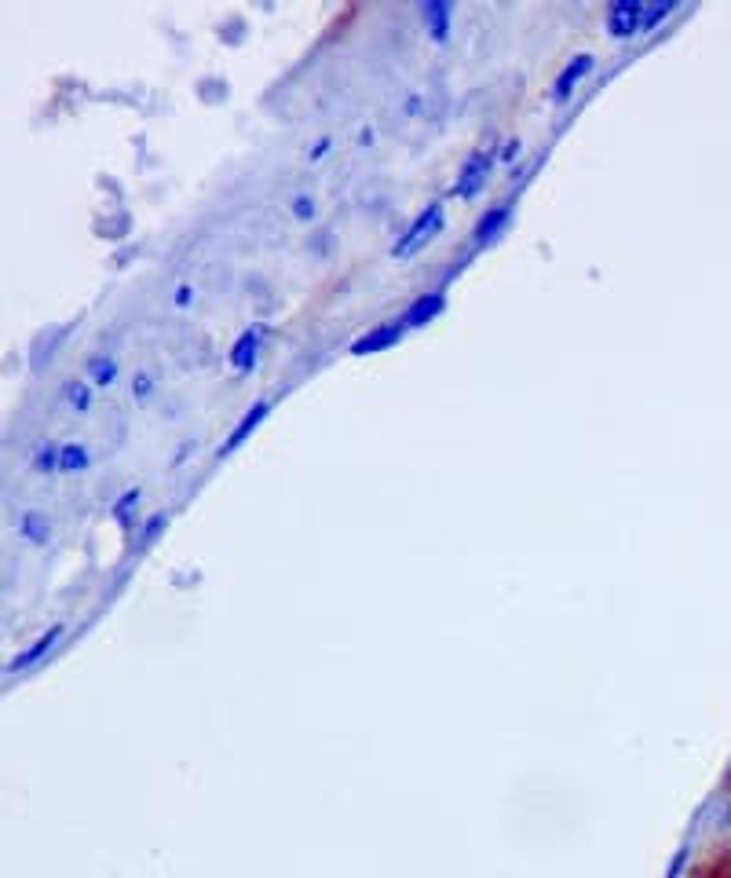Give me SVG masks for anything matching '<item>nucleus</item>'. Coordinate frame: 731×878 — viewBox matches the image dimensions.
<instances>
[{"label":"nucleus","mask_w":731,"mask_h":878,"mask_svg":"<svg viewBox=\"0 0 731 878\" xmlns=\"http://www.w3.org/2000/svg\"><path fill=\"white\" fill-rule=\"evenodd\" d=\"M333 143H337V136H329V132H326V136H318V140H311V143H308V150H304V158H308V161L326 158L329 150H333Z\"/></svg>","instance_id":"obj_18"},{"label":"nucleus","mask_w":731,"mask_h":878,"mask_svg":"<svg viewBox=\"0 0 731 878\" xmlns=\"http://www.w3.org/2000/svg\"><path fill=\"white\" fill-rule=\"evenodd\" d=\"M494 165V147H479L472 150L465 161H461V169L454 176V194L457 198H472V194L487 183V172Z\"/></svg>","instance_id":"obj_3"},{"label":"nucleus","mask_w":731,"mask_h":878,"mask_svg":"<svg viewBox=\"0 0 731 878\" xmlns=\"http://www.w3.org/2000/svg\"><path fill=\"white\" fill-rule=\"evenodd\" d=\"M194 297H198V290H194V286H187V282H183L180 290H176V304H194Z\"/></svg>","instance_id":"obj_20"},{"label":"nucleus","mask_w":731,"mask_h":878,"mask_svg":"<svg viewBox=\"0 0 731 878\" xmlns=\"http://www.w3.org/2000/svg\"><path fill=\"white\" fill-rule=\"evenodd\" d=\"M439 308H443V293L428 290V293H421V297H417L410 308H406L403 319H406V326H424V322H432L435 315H439Z\"/></svg>","instance_id":"obj_12"},{"label":"nucleus","mask_w":731,"mask_h":878,"mask_svg":"<svg viewBox=\"0 0 731 878\" xmlns=\"http://www.w3.org/2000/svg\"><path fill=\"white\" fill-rule=\"evenodd\" d=\"M33 469H37V472H59V443L44 439L41 447L33 450Z\"/></svg>","instance_id":"obj_16"},{"label":"nucleus","mask_w":731,"mask_h":878,"mask_svg":"<svg viewBox=\"0 0 731 878\" xmlns=\"http://www.w3.org/2000/svg\"><path fill=\"white\" fill-rule=\"evenodd\" d=\"M92 465V450L85 439H66L59 443V472H85Z\"/></svg>","instance_id":"obj_9"},{"label":"nucleus","mask_w":731,"mask_h":878,"mask_svg":"<svg viewBox=\"0 0 731 878\" xmlns=\"http://www.w3.org/2000/svg\"><path fill=\"white\" fill-rule=\"evenodd\" d=\"M267 407H271L267 399L253 403V407H249V414H242V421H238V425H234V429H231V436H227V447H238V443H242V439L249 436V432H253L256 425H260V421L267 418Z\"/></svg>","instance_id":"obj_14"},{"label":"nucleus","mask_w":731,"mask_h":878,"mask_svg":"<svg viewBox=\"0 0 731 878\" xmlns=\"http://www.w3.org/2000/svg\"><path fill=\"white\" fill-rule=\"evenodd\" d=\"M677 4H640V0H618L607 8V30L618 33V37H633V33H644V30H655L658 22L673 15Z\"/></svg>","instance_id":"obj_1"},{"label":"nucleus","mask_w":731,"mask_h":878,"mask_svg":"<svg viewBox=\"0 0 731 878\" xmlns=\"http://www.w3.org/2000/svg\"><path fill=\"white\" fill-rule=\"evenodd\" d=\"M59 399H63L74 414H88V410L96 407V385H92L88 377H66L63 388H59Z\"/></svg>","instance_id":"obj_8"},{"label":"nucleus","mask_w":731,"mask_h":878,"mask_svg":"<svg viewBox=\"0 0 731 878\" xmlns=\"http://www.w3.org/2000/svg\"><path fill=\"white\" fill-rule=\"evenodd\" d=\"M421 15H424V22L432 26L435 37H446V22L454 19V8H450V4H424Z\"/></svg>","instance_id":"obj_15"},{"label":"nucleus","mask_w":731,"mask_h":878,"mask_svg":"<svg viewBox=\"0 0 731 878\" xmlns=\"http://www.w3.org/2000/svg\"><path fill=\"white\" fill-rule=\"evenodd\" d=\"M293 213L300 216V220H304V216H315V198H311V194H297V198H293Z\"/></svg>","instance_id":"obj_19"},{"label":"nucleus","mask_w":731,"mask_h":878,"mask_svg":"<svg viewBox=\"0 0 731 878\" xmlns=\"http://www.w3.org/2000/svg\"><path fill=\"white\" fill-rule=\"evenodd\" d=\"M443 220H446V205L443 202H428L424 209H417L414 220L403 227V235L392 242V257H399V260L414 257L417 249L428 246V242H432V238L443 231Z\"/></svg>","instance_id":"obj_2"},{"label":"nucleus","mask_w":731,"mask_h":878,"mask_svg":"<svg viewBox=\"0 0 731 878\" xmlns=\"http://www.w3.org/2000/svg\"><path fill=\"white\" fill-rule=\"evenodd\" d=\"M406 330V319H388V322H377L373 330H366L359 341L351 344V352L355 355H373V352H384L388 344H395L403 337Z\"/></svg>","instance_id":"obj_6"},{"label":"nucleus","mask_w":731,"mask_h":878,"mask_svg":"<svg viewBox=\"0 0 731 878\" xmlns=\"http://www.w3.org/2000/svg\"><path fill=\"white\" fill-rule=\"evenodd\" d=\"M15 535L26 542V546L33 549H41L52 542L55 535V527H52V516H44L41 509H26V513H19V520H15Z\"/></svg>","instance_id":"obj_7"},{"label":"nucleus","mask_w":731,"mask_h":878,"mask_svg":"<svg viewBox=\"0 0 731 878\" xmlns=\"http://www.w3.org/2000/svg\"><path fill=\"white\" fill-rule=\"evenodd\" d=\"M509 213H512L509 202H494L487 213L479 216V220H476V242H479V246H483V242H490V238L498 235L501 227L509 224Z\"/></svg>","instance_id":"obj_11"},{"label":"nucleus","mask_w":731,"mask_h":878,"mask_svg":"<svg viewBox=\"0 0 731 878\" xmlns=\"http://www.w3.org/2000/svg\"><path fill=\"white\" fill-rule=\"evenodd\" d=\"M59 633H63V626H52V630L44 633V637H37V641H30V648H26V652H19L15 655V659H11V674H19V670H26V666H33L37 663V659H41L44 652H48V648H52L55 641H59Z\"/></svg>","instance_id":"obj_13"},{"label":"nucleus","mask_w":731,"mask_h":878,"mask_svg":"<svg viewBox=\"0 0 731 878\" xmlns=\"http://www.w3.org/2000/svg\"><path fill=\"white\" fill-rule=\"evenodd\" d=\"M117 355L114 352H96L92 355V359H88V366H85V377L88 381H92V385L96 388H110L117 381Z\"/></svg>","instance_id":"obj_10"},{"label":"nucleus","mask_w":731,"mask_h":878,"mask_svg":"<svg viewBox=\"0 0 731 878\" xmlns=\"http://www.w3.org/2000/svg\"><path fill=\"white\" fill-rule=\"evenodd\" d=\"M264 333L267 326L264 322H249L242 333H238V341L231 344V352H227V359H231L234 370H249V366L256 363V355H260V344H264Z\"/></svg>","instance_id":"obj_5"},{"label":"nucleus","mask_w":731,"mask_h":878,"mask_svg":"<svg viewBox=\"0 0 731 878\" xmlns=\"http://www.w3.org/2000/svg\"><path fill=\"white\" fill-rule=\"evenodd\" d=\"M593 66H596V55L593 52L571 55V63H563V70L556 74V81H552V96H556V99H567L574 92V88L582 85L585 77L593 74Z\"/></svg>","instance_id":"obj_4"},{"label":"nucleus","mask_w":731,"mask_h":878,"mask_svg":"<svg viewBox=\"0 0 731 878\" xmlns=\"http://www.w3.org/2000/svg\"><path fill=\"white\" fill-rule=\"evenodd\" d=\"M154 388H158V374L154 370H136L132 374V396L136 399H147Z\"/></svg>","instance_id":"obj_17"}]
</instances>
